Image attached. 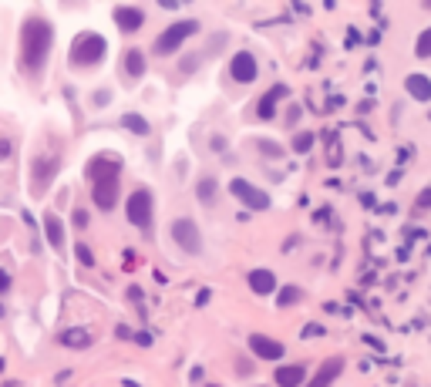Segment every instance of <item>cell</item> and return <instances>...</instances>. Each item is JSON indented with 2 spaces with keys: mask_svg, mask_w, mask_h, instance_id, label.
<instances>
[{
  "mask_svg": "<svg viewBox=\"0 0 431 387\" xmlns=\"http://www.w3.org/2000/svg\"><path fill=\"white\" fill-rule=\"evenodd\" d=\"M51 51H54V24L44 14H27L24 24H20V37H17L20 71L31 81H44L47 64H51Z\"/></svg>",
  "mask_w": 431,
  "mask_h": 387,
  "instance_id": "6da1fadb",
  "label": "cell"
},
{
  "mask_svg": "<svg viewBox=\"0 0 431 387\" xmlns=\"http://www.w3.org/2000/svg\"><path fill=\"white\" fill-rule=\"evenodd\" d=\"M108 54V41L94 31H81L68 47V64L75 71H92V68H101Z\"/></svg>",
  "mask_w": 431,
  "mask_h": 387,
  "instance_id": "7a4b0ae2",
  "label": "cell"
},
{
  "mask_svg": "<svg viewBox=\"0 0 431 387\" xmlns=\"http://www.w3.org/2000/svg\"><path fill=\"white\" fill-rule=\"evenodd\" d=\"M58 172H61V148L58 145L37 148L31 155V196L34 199H41V196L51 192V182H54Z\"/></svg>",
  "mask_w": 431,
  "mask_h": 387,
  "instance_id": "3957f363",
  "label": "cell"
},
{
  "mask_svg": "<svg viewBox=\"0 0 431 387\" xmlns=\"http://www.w3.org/2000/svg\"><path fill=\"white\" fill-rule=\"evenodd\" d=\"M199 20L196 17H189V20H175V24H169V27H162V34L155 37V44H152V54L155 58H172L179 47L189 41V37H196L199 34Z\"/></svg>",
  "mask_w": 431,
  "mask_h": 387,
  "instance_id": "277c9868",
  "label": "cell"
},
{
  "mask_svg": "<svg viewBox=\"0 0 431 387\" xmlns=\"http://www.w3.org/2000/svg\"><path fill=\"white\" fill-rule=\"evenodd\" d=\"M125 219L142 232L152 229V222H155V196H152V189L135 186L132 192H128V199H125Z\"/></svg>",
  "mask_w": 431,
  "mask_h": 387,
  "instance_id": "5b68a950",
  "label": "cell"
},
{
  "mask_svg": "<svg viewBox=\"0 0 431 387\" xmlns=\"http://www.w3.org/2000/svg\"><path fill=\"white\" fill-rule=\"evenodd\" d=\"M169 236H172V243L182 249V253H189V256H199L202 253V232H199V222H196V219H189V216L172 219Z\"/></svg>",
  "mask_w": 431,
  "mask_h": 387,
  "instance_id": "8992f818",
  "label": "cell"
},
{
  "mask_svg": "<svg viewBox=\"0 0 431 387\" xmlns=\"http://www.w3.org/2000/svg\"><path fill=\"white\" fill-rule=\"evenodd\" d=\"M122 155L118 152H94L85 165V179L88 182H101V179H122Z\"/></svg>",
  "mask_w": 431,
  "mask_h": 387,
  "instance_id": "52a82bcc",
  "label": "cell"
},
{
  "mask_svg": "<svg viewBox=\"0 0 431 387\" xmlns=\"http://www.w3.org/2000/svg\"><path fill=\"white\" fill-rule=\"evenodd\" d=\"M230 192L239 202H243V205H246L249 212H263V209H270V192L256 189L253 182H246V179H232V182H230Z\"/></svg>",
  "mask_w": 431,
  "mask_h": 387,
  "instance_id": "ba28073f",
  "label": "cell"
},
{
  "mask_svg": "<svg viewBox=\"0 0 431 387\" xmlns=\"http://www.w3.org/2000/svg\"><path fill=\"white\" fill-rule=\"evenodd\" d=\"M122 199V179H101V182H92V202L98 212H111Z\"/></svg>",
  "mask_w": 431,
  "mask_h": 387,
  "instance_id": "9c48e42d",
  "label": "cell"
},
{
  "mask_svg": "<svg viewBox=\"0 0 431 387\" xmlns=\"http://www.w3.org/2000/svg\"><path fill=\"white\" fill-rule=\"evenodd\" d=\"M256 75H260L256 58H253L249 51H236V54H232V61H230V77L232 81H236V84H253Z\"/></svg>",
  "mask_w": 431,
  "mask_h": 387,
  "instance_id": "30bf717a",
  "label": "cell"
},
{
  "mask_svg": "<svg viewBox=\"0 0 431 387\" xmlns=\"http://www.w3.org/2000/svg\"><path fill=\"white\" fill-rule=\"evenodd\" d=\"M118 71H122V77L128 81V84L142 81V77H145V71H149V58H145V51H142V47H128V51L122 54Z\"/></svg>",
  "mask_w": 431,
  "mask_h": 387,
  "instance_id": "8fae6325",
  "label": "cell"
},
{
  "mask_svg": "<svg viewBox=\"0 0 431 387\" xmlns=\"http://www.w3.org/2000/svg\"><path fill=\"white\" fill-rule=\"evenodd\" d=\"M111 17H115V24H118V31L122 34H139L142 27H145V11H142V7H128V4H122V7L111 11Z\"/></svg>",
  "mask_w": 431,
  "mask_h": 387,
  "instance_id": "7c38bea8",
  "label": "cell"
},
{
  "mask_svg": "<svg viewBox=\"0 0 431 387\" xmlns=\"http://www.w3.org/2000/svg\"><path fill=\"white\" fill-rule=\"evenodd\" d=\"M249 350H253L256 360H280V357L287 354V347L280 341H273V337H266V334H253L249 337Z\"/></svg>",
  "mask_w": 431,
  "mask_h": 387,
  "instance_id": "4fadbf2b",
  "label": "cell"
},
{
  "mask_svg": "<svg viewBox=\"0 0 431 387\" xmlns=\"http://www.w3.org/2000/svg\"><path fill=\"white\" fill-rule=\"evenodd\" d=\"M41 226H44L47 246L54 249V253H64V239H68V229H64V219L58 216V212H44V219H41Z\"/></svg>",
  "mask_w": 431,
  "mask_h": 387,
  "instance_id": "5bb4252c",
  "label": "cell"
},
{
  "mask_svg": "<svg viewBox=\"0 0 431 387\" xmlns=\"http://www.w3.org/2000/svg\"><path fill=\"white\" fill-rule=\"evenodd\" d=\"M249 290L256 296H273L277 293V277H273V269H266V266H256V269H249Z\"/></svg>",
  "mask_w": 431,
  "mask_h": 387,
  "instance_id": "9a60e30c",
  "label": "cell"
},
{
  "mask_svg": "<svg viewBox=\"0 0 431 387\" xmlns=\"http://www.w3.org/2000/svg\"><path fill=\"white\" fill-rule=\"evenodd\" d=\"M340 374H344V357H327L320 367H317V374H313V381H310L307 387H330Z\"/></svg>",
  "mask_w": 431,
  "mask_h": 387,
  "instance_id": "2e32d148",
  "label": "cell"
},
{
  "mask_svg": "<svg viewBox=\"0 0 431 387\" xmlns=\"http://www.w3.org/2000/svg\"><path fill=\"white\" fill-rule=\"evenodd\" d=\"M287 94H290L287 84H273V91H266L260 98V105H256V118H260V122H273V118H277V101L280 98H287Z\"/></svg>",
  "mask_w": 431,
  "mask_h": 387,
  "instance_id": "e0dca14e",
  "label": "cell"
},
{
  "mask_svg": "<svg viewBox=\"0 0 431 387\" xmlns=\"http://www.w3.org/2000/svg\"><path fill=\"white\" fill-rule=\"evenodd\" d=\"M58 343L68 347V350H88L94 343V337H92V330H85V326H68V330L58 334Z\"/></svg>",
  "mask_w": 431,
  "mask_h": 387,
  "instance_id": "ac0fdd59",
  "label": "cell"
},
{
  "mask_svg": "<svg viewBox=\"0 0 431 387\" xmlns=\"http://www.w3.org/2000/svg\"><path fill=\"white\" fill-rule=\"evenodd\" d=\"M273 381H277V387H304V384H307V367H304V364H287V367H277Z\"/></svg>",
  "mask_w": 431,
  "mask_h": 387,
  "instance_id": "d6986e66",
  "label": "cell"
},
{
  "mask_svg": "<svg viewBox=\"0 0 431 387\" xmlns=\"http://www.w3.org/2000/svg\"><path fill=\"white\" fill-rule=\"evenodd\" d=\"M196 199L206 209H213L216 202H219V182H216V175H202L199 182H196Z\"/></svg>",
  "mask_w": 431,
  "mask_h": 387,
  "instance_id": "ffe728a7",
  "label": "cell"
},
{
  "mask_svg": "<svg viewBox=\"0 0 431 387\" xmlns=\"http://www.w3.org/2000/svg\"><path fill=\"white\" fill-rule=\"evenodd\" d=\"M404 91L415 101H431V77L428 75H408L404 77Z\"/></svg>",
  "mask_w": 431,
  "mask_h": 387,
  "instance_id": "44dd1931",
  "label": "cell"
},
{
  "mask_svg": "<svg viewBox=\"0 0 431 387\" xmlns=\"http://www.w3.org/2000/svg\"><path fill=\"white\" fill-rule=\"evenodd\" d=\"M122 128H125V132H132V135H139V139H149V135H152V125H149V118H142L139 111H125V115H122Z\"/></svg>",
  "mask_w": 431,
  "mask_h": 387,
  "instance_id": "7402d4cb",
  "label": "cell"
},
{
  "mask_svg": "<svg viewBox=\"0 0 431 387\" xmlns=\"http://www.w3.org/2000/svg\"><path fill=\"white\" fill-rule=\"evenodd\" d=\"M313 141H317V135H313V132H296V135H293V141H290V148L296 155H307L310 148H313Z\"/></svg>",
  "mask_w": 431,
  "mask_h": 387,
  "instance_id": "603a6c76",
  "label": "cell"
},
{
  "mask_svg": "<svg viewBox=\"0 0 431 387\" xmlns=\"http://www.w3.org/2000/svg\"><path fill=\"white\" fill-rule=\"evenodd\" d=\"M327 165L337 169L340 165V141H337V132H327Z\"/></svg>",
  "mask_w": 431,
  "mask_h": 387,
  "instance_id": "cb8c5ba5",
  "label": "cell"
},
{
  "mask_svg": "<svg viewBox=\"0 0 431 387\" xmlns=\"http://www.w3.org/2000/svg\"><path fill=\"white\" fill-rule=\"evenodd\" d=\"M415 58H421V61H428V58H431V27H425V31L418 34V41H415Z\"/></svg>",
  "mask_w": 431,
  "mask_h": 387,
  "instance_id": "d4e9b609",
  "label": "cell"
},
{
  "mask_svg": "<svg viewBox=\"0 0 431 387\" xmlns=\"http://www.w3.org/2000/svg\"><path fill=\"white\" fill-rule=\"evenodd\" d=\"M300 300H304V290H300V286H283V290H280V307H293V303H300Z\"/></svg>",
  "mask_w": 431,
  "mask_h": 387,
  "instance_id": "484cf974",
  "label": "cell"
},
{
  "mask_svg": "<svg viewBox=\"0 0 431 387\" xmlns=\"http://www.w3.org/2000/svg\"><path fill=\"white\" fill-rule=\"evenodd\" d=\"M75 256H77V263L81 266H88V269H94V253L88 243H75Z\"/></svg>",
  "mask_w": 431,
  "mask_h": 387,
  "instance_id": "4316f807",
  "label": "cell"
},
{
  "mask_svg": "<svg viewBox=\"0 0 431 387\" xmlns=\"http://www.w3.org/2000/svg\"><path fill=\"white\" fill-rule=\"evenodd\" d=\"M199 64H202V54H192V58H182V61H179V71H182V75H196Z\"/></svg>",
  "mask_w": 431,
  "mask_h": 387,
  "instance_id": "83f0119b",
  "label": "cell"
},
{
  "mask_svg": "<svg viewBox=\"0 0 431 387\" xmlns=\"http://www.w3.org/2000/svg\"><path fill=\"white\" fill-rule=\"evenodd\" d=\"M71 222H75V229H88V226H92V216H88V209H81V205H77L75 212H71Z\"/></svg>",
  "mask_w": 431,
  "mask_h": 387,
  "instance_id": "f1b7e54d",
  "label": "cell"
},
{
  "mask_svg": "<svg viewBox=\"0 0 431 387\" xmlns=\"http://www.w3.org/2000/svg\"><path fill=\"white\" fill-rule=\"evenodd\" d=\"M14 155V135H0V162H7Z\"/></svg>",
  "mask_w": 431,
  "mask_h": 387,
  "instance_id": "f546056e",
  "label": "cell"
},
{
  "mask_svg": "<svg viewBox=\"0 0 431 387\" xmlns=\"http://www.w3.org/2000/svg\"><path fill=\"white\" fill-rule=\"evenodd\" d=\"M256 148H260L263 155H270V158H280V155H283V148H280L277 141H256Z\"/></svg>",
  "mask_w": 431,
  "mask_h": 387,
  "instance_id": "4dcf8cb0",
  "label": "cell"
},
{
  "mask_svg": "<svg viewBox=\"0 0 431 387\" xmlns=\"http://www.w3.org/2000/svg\"><path fill=\"white\" fill-rule=\"evenodd\" d=\"M105 105H111V91H108V88H101V91L92 94V108H105Z\"/></svg>",
  "mask_w": 431,
  "mask_h": 387,
  "instance_id": "1f68e13d",
  "label": "cell"
},
{
  "mask_svg": "<svg viewBox=\"0 0 431 387\" xmlns=\"http://www.w3.org/2000/svg\"><path fill=\"white\" fill-rule=\"evenodd\" d=\"M11 286H14V277H11V273H7V269L0 266V296L11 293Z\"/></svg>",
  "mask_w": 431,
  "mask_h": 387,
  "instance_id": "d6a6232c",
  "label": "cell"
},
{
  "mask_svg": "<svg viewBox=\"0 0 431 387\" xmlns=\"http://www.w3.org/2000/svg\"><path fill=\"white\" fill-rule=\"evenodd\" d=\"M323 334H327V326L323 324H307L304 326V337H323Z\"/></svg>",
  "mask_w": 431,
  "mask_h": 387,
  "instance_id": "836d02e7",
  "label": "cell"
},
{
  "mask_svg": "<svg viewBox=\"0 0 431 387\" xmlns=\"http://www.w3.org/2000/svg\"><path fill=\"white\" fill-rule=\"evenodd\" d=\"M418 209H431V186L425 189L421 196H418Z\"/></svg>",
  "mask_w": 431,
  "mask_h": 387,
  "instance_id": "e575fe53",
  "label": "cell"
},
{
  "mask_svg": "<svg viewBox=\"0 0 431 387\" xmlns=\"http://www.w3.org/2000/svg\"><path fill=\"white\" fill-rule=\"evenodd\" d=\"M236 371H239V374H253V360H243V357H239V360H236Z\"/></svg>",
  "mask_w": 431,
  "mask_h": 387,
  "instance_id": "d590c367",
  "label": "cell"
},
{
  "mask_svg": "<svg viewBox=\"0 0 431 387\" xmlns=\"http://www.w3.org/2000/svg\"><path fill=\"white\" fill-rule=\"evenodd\" d=\"M209 148H213V152H226V139H219V135H216V139L209 141Z\"/></svg>",
  "mask_w": 431,
  "mask_h": 387,
  "instance_id": "8d00e7d4",
  "label": "cell"
},
{
  "mask_svg": "<svg viewBox=\"0 0 431 387\" xmlns=\"http://www.w3.org/2000/svg\"><path fill=\"white\" fill-rule=\"evenodd\" d=\"M330 216H334L330 209H317V212H313V219H317V222H330Z\"/></svg>",
  "mask_w": 431,
  "mask_h": 387,
  "instance_id": "74e56055",
  "label": "cell"
},
{
  "mask_svg": "<svg viewBox=\"0 0 431 387\" xmlns=\"http://www.w3.org/2000/svg\"><path fill=\"white\" fill-rule=\"evenodd\" d=\"M142 296L145 293H142L139 286H128V300H132V303H142Z\"/></svg>",
  "mask_w": 431,
  "mask_h": 387,
  "instance_id": "f35d334b",
  "label": "cell"
},
{
  "mask_svg": "<svg viewBox=\"0 0 431 387\" xmlns=\"http://www.w3.org/2000/svg\"><path fill=\"white\" fill-rule=\"evenodd\" d=\"M135 341H139L142 347H152V334H135Z\"/></svg>",
  "mask_w": 431,
  "mask_h": 387,
  "instance_id": "ab89813d",
  "label": "cell"
},
{
  "mask_svg": "<svg viewBox=\"0 0 431 387\" xmlns=\"http://www.w3.org/2000/svg\"><path fill=\"white\" fill-rule=\"evenodd\" d=\"M189 381H196V384H199V381H202V367H192V374H189Z\"/></svg>",
  "mask_w": 431,
  "mask_h": 387,
  "instance_id": "60d3db41",
  "label": "cell"
},
{
  "mask_svg": "<svg viewBox=\"0 0 431 387\" xmlns=\"http://www.w3.org/2000/svg\"><path fill=\"white\" fill-rule=\"evenodd\" d=\"M125 387H139V384H135V381H125Z\"/></svg>",
  "mask_w": 431,
  "mask_h": 387,
  "instance_id": "b9f144b4",
  "label": "cell"
},
{
  "mask_svg": "<svg viewBox=\"0 0 431 387\" xmlns=\"http://www.w3.org/2000/svg\"><path fill=\"white\" fill-rule=\"evenodd\" d=\"M202 387H219V384H202Z\"/></svg>",
  "mask_w": 431,
  "mask_h": 387,
  "instance_id": "7bdbcfd3",
  "label": "cell"
},
{
  "mask_svg": "<svg viewBox=\"0 0 431 387\" xmlns=\"http://www.w3.org/2000/svg\"><path fill=\"white\" fill-rule=\"evenodd\" d=\"M428 118H431V111H428Z\"/></svg>",
  "mask_w": 431,
  "mask_h": 387,
  "instance_id": "ee69618b",
  "label": "cell"
}]
</instances>
